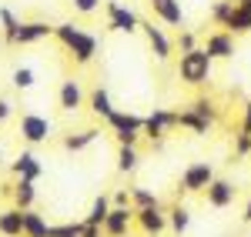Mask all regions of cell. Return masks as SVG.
<instances>
[{
    "instance_id": "cell-1",
    "label": "cell",
    "mask_w": 251,
    "mask_h": 237,
    "mask_svg": "<svg viewBox=\"0 0 251 237\" xmlns=\"http://www.w3.org/2000/svg\"><path fill=\"white\" fill-rule=\"evenodd\" d=\"M54 37L64 43V50H67V54L74 57V64H80V67H87V64L97 57V37L87 34L77 23H71V20H64V23L54 27Z\"/></svg>"
},
{
    "instance_id": "cell-2",
    "label": "cell",
    "mask_w": 251,
    "mask_h": 237,
    "mask_svg": "<svg viewBox=\"0 0 251 237\" xmlns=\"http://www.w3.org/2000/svg\"><path fill=\"white\" fill-rule=\"evenodd\" d=\"M211 70H214V60L204 47H194L188 54H181V60H177V77L188 87H204L211 80Z\"/></svg>"
},
{
    "instance_id": "cell-3",
    "label": "cell",
    "mask_w": 251,
    "mask_h": 237,
    "mask_svg": "<svg viewBox=\"0 0 251 237\" xmlns=\"http://www.w3.org/2000/svg\"><path fill=\"white\" fill-rule=\"evenodd\" d=\"M17 134L24 144H30V147H37V144H47L50 134H54V124L47 117H40L34 110H24L20 114V124H17Z\"/></svg>"
},
{
    "instance_id": "cell-4",
    "label": "cell",
    "mask_w": 251,
    "mask_h": 237,
    "mask_svg": "<svg viewBox=\"0 0 251 237\" xmlns=\"http://www.w3.org/2000/svg\"><path fill=\"white\" fill-rule=\"evenodd\" d=\"M107 127L114 130L117 144H137L141 134H144V117H137L131 110H114L107 117Z\"/></svg>"
},
{
    "instance_id": "cell-5",
    "label": "cell",
    "mask_w": 251,
    "mask_h": 237,
    "mask_svg": "<svg viewBox=\"0 0 251 237\" xmlns=\"http://www.w3.org/2000/svg\"><path fill=\"white\" fill-rule=\"evenodd\" d=\"M214 180V167L208 160H194L184 167V174H181V194H204L208 191V184Z\"/></svg>"
},
{
    "instance_id": "cell-6",
    "label": "cell",
    "mask_w": 251,
    "mask_h": 237,
    "mask_svg": "<svg viewBox=\"0 0 251 237\" xmlns=\"http://www.w3.org/2000/svg\"><path fill=\"white\" fill-rule=\"evenodd\" d=\"M177 127V110H168V107H154L148 117H144V137L148 140H164L168 130Z\"/></svg>"
},
{
    "instance_id": "cell-7",
    "label": "cell",
    "mask_w": 251,
    "mask_h": 237,
    "mask_svg": "<svg viewBox=\"0 0 251 237\" xmlns=\"http://www.w3.org/2000/svg\"><path fill=\"white\" fill-rule=\"evenodd\" d=\"M104 10H107V27L111 30H117V34H134V30H141V20H137V14L131 7H121L117 0H107Z\"/></svg>"
},
{
    "instance_id": "cell-8",
    "label": "cell",
    "mask_w": 251,
    "mask_h": 237,
    "mask_svg": "<svg viewBox=\"0 0 251 237\" xmlns=\"http://www.w3.org/2000/svg\"><path fill=\"white\" fill-rule=\"evenodd\" d=\"M204 197H208V207L214 211H225V207H231L234 197H238V187H234L228 177H214L208 184V191H204Z\"/></svg>"
},
{
    "instance_id": "cell-9",
    "label": "cell",
    "mask_w": 251,
    "mask_h": 237,
    "mask_svg": "<svg viewBox=\"0 0 251 237\" xmlns=\"http://www.w3.org/2000/svg\"><path fill=\"white\" fill-rule=\"evenodd\" d=\"M134 224L148 237H161L168 231V211H161V207H141V211H134Z\"/></svg>"
},
{
    "instance_id": "cell-10",
    "label": "cell",
    "mask_w": 251,
    "mask_h": 237,
    "mask_svg": "<svg viewBox=\"0 0 251 237\" xmlns=\"http://www.w3.org/2000/svg\"><path fill=\"white\" fill-rule=\"evenodd\" d=\"M47 37H54V27L47 20H24L14 43L17 47H30V43H40V40H47Z\"/></svg>"
},
{
    "instance_id": "cell-11",
    "label": "cell",
    "mask_w": 251,
    "mask_h": 237,
    "mask_svg": "<svg viewBox=\"0 0 251 237\" xmlns=\"http://www.w3.org/2000/svg\"><path fill=\"white\" fill-rule=\"evenodd\" d=\"M131 227H134V207H111L104 220V237H127Z\"/></svg>"
},
{
    "instance_id": "cell-12",
    "label": "cell",
    "mask_w": 251,
    "mask_h": 237,
    "mask_svg": "<svg viewBox=\"0 0 251 237\" xmlns=\"http://www.w3.org/2000/svg\"><path fill=\"white\" fill-rule=\"evenodd\" d=\"M204 50L211 54V60H231L234 57V34L231 30H214V34H208Z\"/></svg>"
},
{
    "instance_id": "cell-13",
    "label": "cell",
    "mask_w": 251,
    "mask_h": 237,
    "mask_svg": "<svg viewBox=\"0 0 251 237\" xmlns=\"http://www.w3.org/2000/svg\"><path fill=\"white\" fill-rule=\"evenodd\" d=\"M57 104H60V110H64V114H74V110H80V107H84V87H80V80L67 77L64 84H60Z\"/></svg>"
},
{
    "instance_id": "cell-14",
    "label": "cell",
    "mask_w": 251,
    "mask_h": 237,
    "mask_svg": "<svg viewBox=\"0 0 251 237\" xmlns=\"http://www.w3.org/2000/svg\"><path fill=\"white\" fill-rule=\"evenodd\" d=\"M10 171H14V177H24V180H40L44 177V164L37 160L34 151H20L14 164H10Z\"/></svg>"
},
{
    "instance_id": "cell-15",
    "label": "cell",
    "mask_w": 251,
    "mask_h": 237,
    "mask_svg": "<svg viewBox=\"0 0 251 237\" xmlns=\"http://www.w3.org/2000/svg\"><path fill=\"white\" fill-rule=\"evenodd\" d=\"M141 30H144V37H148V47H151V54L157 60H168L171 57V40L164 34V27H154V20H148V23H141Z\"/></svg>"
},
{
    "instance_id": "cell-16",
    "label": "cell",
    "mask_w": 251,
    "mask_h": 237,
    "mask_svg": "<svg viewBox=\"0 0 251 237\" xmlns=\"http://www.w3.org/2000/svg\"><path fill=\"white\" fill-rule=\"evenodd\" d=\"M151 3V10H154V17L161 23H168V27H184V10H181V0H148Z\"/></svg>"
},
{
    "instance_id": "cell-17",
    "label": "cell",
    "mask_w": 251,
    "mask_h": 237,
    "mask_svg": "<svg viewBox=\"0 0 251 237\" xmlns=\"http://www.w3.org/2000/svg\"><path fill=\"white\" fill-rule=\"evenodd\" d=\"M0 237H24V211L20 207L0 211Z\"/></svg>"
},
{
    "instance_id": "cell-18",
    "label": "cell",
    "mask_w": 251,
    "mask_h": 237,
    "mask_svg": "<svg viewBox=\"0 0 251 237\" xmlns=\"http://www.w3.org/2000/svg\"><path fill=\"white\" fill-rule=\"evenodd\" d=\"M14 207H20V211H30L34 207V200H37V180H24L17 177V184H14Z\"/></svg>"
},
{
    "instance_id": "cell-19",
    "label": "cell",
    "mask_w": 251,
    "mask_h": 237,
    "mask_svg": "<svg viewBox=\"0 0 251 237\" xmlns=\"http://www.w3.org/2000/svg\"><path fill=\"white\" fill-rule=\"evenodd\" d=\"M87 107H91V114L100 120H107L114 114V104H111V94H107V87H100L97 84L94 90H91V97H87Z\"/></svg>"
},
{
    "instance_id": "cell-20",
    "label": "cell",
    "mask_w": 251,
    "mask_h": 237,
    "mask_svg": "<svg viewBox=\"0 0 251 237\" xmlns=\"http://www.w3.org/2000/svg\"><path fill=\"white\" fill-rule=\"evenodd\" d=\"M50 234V224L44 214H37L34 207L30 211H24V237H47Z\"/></svg>"
},
{
    "instance_id": "cell-21",
    "label": "cell",
    "mask_w": 251,
    "mask_h": 237,
    "mask_svg": "<svg viewBox=\"0 0 251 237\" xmlns=\"http://www.w3.org/2000/svg\"><path fill=\"white\" fill-rule=\"evenodd\" d=\"M177 127H188L191 134H198V137H204L208 130H211V120L198 117L191 107H184V110H177Z\"/></svg>"
},
{
    "instance_id": "cell-22",
    "label": "cell",
    "mask_w": 251,
    "mask_h": 237,
    "mask_svg": "<svg viewBox=\"0 0 251 237\" xmlns=\"http://www.w3.org/2000/svg\"><path fill=\"white\" fill-rule=\"evenodd\" d=\"M97 137H100L97 127H87V130H77V134H67V137H64V151L77 154V151H84V147H91Z\"/></svg>"
},
{
    "instance_id": "cell-23",
    "label": "cell",
    "mask_w": 251,
    "mask_h": 237,
    "mask_svg": "<svg viewBox=\"0 0 251 237\" xmlns=\"http://www.w3.org/2000/svg\"><path fill=\"white\" fill-rule=\"evenodd\" d=\"M137 164H141L137 144H121V147H117V171H121V174H134Z\"/></svg>"
},
{
    "instance_id": "cell-24",
    "label": "cell",
    "mask_w": 251,
    "mask_h": 237,
    "mask_svg": "<svg viewBox=\"0 0 251 237\" xmlns=\"http://www.w3.org/2000/svg\"><path fill=\"white\" fill-rule=\"evenodd\" d=\"M225 27L231 30L234 37H238V34H251V10L241 7V3H234V10H231V17H228Z\"/></svg>"
},
{
    "instance_id": "cell-25",
    "label": "cell",
    "mask_w": 251,
    "mask_h": 237,
    "mask_svg": "<svg viewBox=\"0 0 251 237\" xmlns=\"http://www.w3.org/2000/svg\"><path fill=\"white\" fill-rule=\"evenodd\" d=\"M111 207H114V204H111V197H107V194H97L84 220H87V224H97V227H104V220H107V214H111Z\"/></svg>"
},
{
    "instance_id": "cell-26",
    "label": "cell",
    "mask_w": 251,
    "mask_h": 237,
    "mask_svg": "<svg viewBox=\"0 0 251 237\" xmlns=\"http://www.w3.org/2000/svg\"><path fill=\"white\" fill-rule=\"evenodd\" d=\"M191 227V211L184 207V204H174L171 211H168V231H174V234H184Z\"/></svg>"
},
{
    "instance_id": "cell-27",
    "label": "cell",
    "mask_w": 251,
    "mask_h": 237,
    "mask_svg": "<svg viewBox=\"0 0 251 237\" xmlns=\"http://www.w3.org/2000/svg\"><path fill=\"white\" fill-rule=\"evenodd\" d=\"M20 23L24 20L10 10V7H0V30H3V40L7 43H14V37H17V30H20Z\"/></svg>"
},
{
    "instance_id": "cell-28",
    "label": "cell",
    "mask_w": 251,
    "mask_h": 237,
    "mask_svg": "<svg viewBox=\"0 0 251 237\" xmlns=\"http://www.w3.org/2000/svg\"><path fill=\"white\" fill-rule=\"evenodd\" d=\"M131 204H134V211H141V207H161L157 194L148 191V187H134V191H131Z\"/></svg>"
},
{
    "instance_id": "cell-29",
    "label": "cell",
    "mask_w": 251,
    "mask_h": 237,
    "mask_svg": "<svg viewBox=\"0 0 251 237\" xmlns=\"http://www.w3.org/2000/svg\"><path fill=\"white\" fill-rule=\"evenodd\" d=\"M188 107H191L194 114H198V117H204V120H218V107H214V100L211 97H194L191 104H188Z\"/></svg>"
},
{
    "instance_id": "cell-30",
    "label": "cell",
    "mask_w": 251,
    "mask_h": 237,
    "mask_svg": "<svg viewBox=\"0 0 251 237\" xmlns=\"http://www.w3.org/2000/svg\"><path fill=\"white\" fill-rule=\"evenodd\" d=\"M10 84H14L17 90H30V87L37 84V74H34V67H17V70L10 74Z\"/></svg>"
},
{
    "instance_id": "cell-31",
    "label": "cell",
    "mask_w": 251,
    "mask_h": 237,
    "mask_svg": "<svg viewBox=\"0 0 251 237\" xmlns=\"http://www.w3.org/2000/svg\"><path fill=\"white\" fill-rule=\"evenodd\" d=\"M80 234H84V220H74V224H50L47 237H80Z\"/></svg>"
},
{
    "instance_id": "cell-32",
    "label": "cell",
    "mask_w": 251,
    "mask_h": 237,
    "mask_svg": "<svg viewBox=\"0 0 251 237\" xmlns=\"http://www.w3.org/2000/svg\"><path fill=\"white\" fill-rule=\"evenodd\" d=\"M234 3H238V0H218V3L211 7V20L218 23V27H225V23H228V17H231V10H234Z\"/></svg>"
},
{
    "instance_id": "cell-33",
    "label": "cell",
    "mask_w": 251,
    "mask_h": 237,
    "mask_svg": "<svg viewBox=\"0 0 251 237\" xmlns=\"http://www.w3.org/2000/svg\"><path fill=\"white\" fill-rule=\"evenodd\" d=\"M234 154L238 157H248L251 154V134H241V130L234 134Z\"/></svg>"
},
{
    "instance_id": "cell-34",
    "label": "cell",
    "mask_w": 251,
    "mask_h": 237,
    "mask_svg": "<svg viewBox=\"0 0 251 237\" xmlns=\"http://www.w3.org/2000/svg\"><path fill=\"white\" fill-rule=\"evenodd\" d=\"M194 47H198V37H194L191 30H181V34H177V50L188 54V50H194Z\"/></svg>"
},
{
    "instance_id": "cell-35",
    "label": "cell",
    "mask_w": 251,
    "mask_h": 237,
    "mask_svg": "<svg viewBox=\"0 0 251 237\" xmlns=\"http://www.w3.org/2000/svg\"><path fill=\"white\" fill-rule=\"evenodd\" d=\"M71 3H74L77 14H94V10H100V0H71Z\"/></svg>"
},
{
    "instance_id": "cell-36",
    "label": "cell",
    "mask_w": 251,
    "mask_h": 237,
    "mask_svg": "<svg viewBox=\"0 0 251 237\" xmlns=\"http://www.w3.org/2000/svg\"><path fill=\"white\" fill-rule=\"evenodd\" d=\"M111 204H114V207H134V204H131V191H114V194H111Z\"/></svg>"
},
{
    "instance_id": "cell-37",
    "label": "cell",
    "mask_w": 251,
    "mask_h": 237,
    "mask_svg": "<svg viewBox=\"0 0 251 237\" xmlns=\"http://www.w3.org/2000/svg\"><path fill=\"white\" fill-rule=\"evenodd\" d=\"M10 117H14V104H10V100H3V97H0V127H3V124H7Z\"/></svg>"
},
{
    "instance_id": "cell-38",
    "label": "cell",
    "mask_w": 251,
    "mask_h": 237,
    "mask_svg": "<svg viewBox=\"0 0 251 237\" xmlns=\"http://www.w3.org/2000/svg\"><path fill=\"white\" fill-rule=\"evenodd\" d=\"M241 134H251V100L245 104V110H241Z\"/></svg>"
},
{
    "instance_id": "cell-39",
    "label": "cell",
    "mask_w": 251,
    "mask_h": 237,
    "mask_svg": "<svg viewBox=\"0 0 251 237\" xmlns=\"http://www.w3.org/2000/svg\"><path fill=\"white\" fill-rule=\"evenodd\" d=\"M241 220H245V224H251V200L245 204V214H241Z\"/></svg>"
},
{
    "instance_id": "cell-40",
    "label": "cell",
    "mask_w": 251,
    "mask_h": 237,
    "mask_svg": "<svg viewBox=\"0 0 251 237\" xmlns=\"http://www.w3.org/2000/svg\"><path fill=\"white\" fill-rule=\"evenodd\" d=\"M238 3H241V7H248V10H251V0H238Z\"/></svg>"
}]
</instances>
